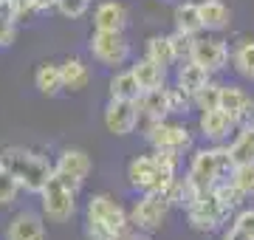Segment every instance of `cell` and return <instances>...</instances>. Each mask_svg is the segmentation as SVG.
<instances>
[{
	"instance_id": "32",
	"label": "cell",
	"mask_w": 254,
	"mask_h": 240,
	"mask_svg": "<svg viewBox=\"0 0 254 240\" xmlns=\"http://www.w3.org/2000/svg\"><path fill=\"white\" fill-rule=\"evenodd\" d=\"M167 40H170V48H173L175 62H187V60H190V48H192V34H184V31L175 28Z\"/></svg>"
},
{
	"instance_id": "11",
	"label": "cell",
	"mask_w": 254,
	"mask_h": 240,
	"mask_svg": "<svg viewBox=\"0 0 254 240\" xmlns=\"http://www.w3.org/2000/svg\"><path fill=\"white\" fill-rule=\"evenodd\" d=\"M138 105L127 99H110L105 108V127L113 136H127L138 127Z\"/></svg>"
},
{
	"instance_id": "36",
	"label": "cell",
	"mask_w": 254,
	"mask_h": 240,
	"mask_svg": "<svg viewBox=\"0 0 254 240\" xmlns=\"http://www.w3.org/2000/svg\"><path fill=\"white\" fill-rule=\"evenodd\" d=\"M14 37H17V23H14L9 14H0V48L11 46Z\"/></svg>"
},
{
	"instance_id": "34",
	"label": "cell",
	"mask_w": 254,
	"mask_h": 240,
	"mask_svg": "<svg viewBox=\"0 0 254 240\" xmlns=\"http://www.w3.org/2000/svg\"><path fill=\"white\" fill-rule=\"evenodd\" d=\"M218 88H220V85H215L212 79H209V82L203 85V88H200V91L195 93V96H192V99H195V108H198V111H209V108H218Z\"/></svg>"
},
{
	"instance_id": "29",
	"label": "cell",
	"mask_w": 254,
	"mask_h": 240,
	"mask_svg": "<svg viewBox=\"0 0 254 240\" xmlns=\"http://www.w3.org/2000/svg\"><path fill=\"white\" fill-rule=\"evenodd\" d=\"M229 181L246 195V198H254V161L252 164H235L232 167V176Z\"/></svg>"
},
{
	"instance_id": "27",
	"label": "cell",
	"mask_w": 254,
	"mask_h": 240,
	"mask_svg": "<svg viewBox=\"0 0 254 240\" xmlns=\"http://www.w3.org/2000/svg\"><path fill=\"white\" fill-rule=\"evenodd\" d=\"M147 60H153L155 65H161L164 71L170 68V65L175 62V57H173V48H170V40L164 37V34H153V37L147 40Z\"/></svg>"
},
{
	"instance_id": "1",
	"label": "cell",
	"mask_w": 254,
	"mask_h": 240,
	"mask_svg": "<svg viewBox=\"0 0 254 240\" xmlns=\"http://www.w3.org/2000/svg\"><path fill=\"white\" fill-rule=\"evenodd\" d=\"M85 235L88 240H136L138 232L127 218L125 206L113 195H91L85 206Z\"/></svg>"
},
{
	"instance_id": "9",
	"label": "cell",
	"mask_w": 254,
	"mask_h": 240,
	"mask_svg": "<svg viewBox=\"0 0 254 240\" xmlns=\"http://www.w3.org/2000/svg\"><path fill=\"white\" fill-rule=\"evenodd\" d=\"M91 54L99 65L119 68L130 60V43L125 31H93L91 34Z\"/></svg>"
},
{
	"instance_id": "37",
	"label": "cell",
	"mask_w": 254,
	"mask_h": 240,
	"mask_svg": "<svg viewBox=\"0 0 254 240\" xmlns=\"http://www.w3.org/2000/svg\"><path fill=\"white\" fill-rule=\"evenodd\" d=\"M31 3H34L37 14H40V11H48V9H54V6H57V0H31Z\"/></svg>"
},
{
	"instance_id": "4",
	"label": "cell",
	"mask_w": 254,
	"mask_h": 240,
	"mask_svg": "<svg viewBox=\"0 0 254 240\" xmlns=\"http://www.w3.org/2000/svg\"><path fill=\"white\" fill-rule=\"evenodd\" d=\"M79 189H82V181L51 170L48 181L43 184V189L37 192L43 198V215L54 223L71 221L73 212H76V195H79Z\"/></svg>"
},
{
	"instance_id": "18",
	"label": "cell",
	"mask_w": 254,
	"mask_h": 240,
	"mask_svg": "<svg viewBox=\"0 0 254 240\" xmlns=\"http://www.w3.org/2000/svg\"><path fill=\"white\" fill-rule=\"evenodd\" d=\"M198 14H200V26L209 28V31H220L232 23V11L223 0H200Z\"/></svg>"
},
{
	"instance_id": "39",
	"label": "cell",
	"mask_w": 254,
	"mask_h": 240,
	"mask_svg": "<svg viewBox=\"0 0 254 240\" xmlns=\"http://www.w3.org/2000/svg\"><path fill=\"white\" fill-rule=\"evenodd\" d=\"M136 240H138V238H136Z\"/></svg>"
},
{
	"instance_id": "24",
	"label": "cell",
	"mask_w": 254,
	"mask_h": 240,
	"mask_svg": "<svg viewBox=\"0 0 254 240\" xmlns=\"http://www.w3.org/2000/svg\"><path fill=\"white\" fill-rule=\"evenodd\" d=\"M173 20H175V28L184 31V34H200L203 26H200V14H198V3H190V0H184L178 3L173 11Z\"/></svg>"
},
{
	"instance_id": "19",
	"label": "cell",
	"mask_w": 254,
	"mask_h": 240,
	"mask_svg": "<svg viewBox=\"0 0 254 240\" xmlns=\"http://www.w3.org/2000/svg\"><path fill=\"white\" fill-rule=\"evenodd\" d=\"M249 102H252V96L243 88H237V85H220L218 88V108L223 113H229L235 119V124H237V119H240V113L246 111Z\"/></svg>"
},
{
	"instance_id": "16",
	"label": "cell",
	"mask_w": 254,
	"mask_h": 240,
	"mask_svg": "<svg viewBox=\"0 0 254 240\" xmlns=\"http://www.w3.org/2000/svg\"><path fill=\"white\" fill-rule=\"evenodd\" d=\"M235 119L229 116V113H223L220 108H209V111H200V121H198V130L203 133V139L209 141H220L226 139L229 133L235 130Z\"/></svg>"
},
{
	"instance_id": "13",
	"label": "cell",
	"mask_w": 254,
	"mask_h": 240,
	"mask_svg": "<svg viewBox=\"0 0 254 240\" xmlns=\"http://www.w3.org/2000/svg\"><path fill=\"white\" fill-rule=\"evenodd\" d=\"M138 119L144 121H158V119H167L170 116V93H167V88L164 85H158V88H150V91H141L138 93Z\"/></svg>"
},
{
	"instance_id": "28",
	"label": "cell",
	"mask_w": 254,
	"mask_h": 240,
	"mask_svg": "<svg viewBox=\"0 0 254 240\" xmlns=\"http://www.w3.org/2000/svg\"><path fill=\"white\" fill-rule=\"evenodd\" d=\"M223 240H254V209H243L237 215Z\"/></svg>"
},
{
	"instance_id": "20",
	"label": "cell",
	"mask_w": 254,
	"mask_h": 240,
	"mask_svg": "<svg viewBox=\"0 0 254 240\" xmlns=\"http://www.w3.org/2000/svg\"><path fill=\"white\" fill-rule=\"evenodd\" d=\"M130 74H133V79L138 82L141 91H150V88L164 85V68H161V65H155L153 60H147V57H141V60L133 62Z\"/></svg>"
},
{
	"instance_id": "33",
	"label": "cell",
	"mask_w": 254,
	"mask_h": 240,
	"mask_svg": "<svg viewBox=\"0 0 254 240\" xmlns=\"http://www.w3.org/2000/svg\"><path fill=\"white\" fill-rule=\"evenodd\" d=\"M6 11H9V17L14 23H26V20H31L37 14L31 0H6Z\"/></svg>"
},
{
	"instance_id": "7",
	"label": "cell",
	"mask_w": 254,
	"mask_h": 240,
	"mask_svg": "<svg viewBox=\"0 0 254 240\" xmlns=\"http://www.w3.org/2000/svg\"><path fill=\"white\" fill-rule=\"evenodd\" d=\"M229 215H232V209H229L226 203L220 201L212 189L198 192V198L187 206V221H190V226L195 232H215V229H220V226L229 221Z\"/></svg>"
},
{
	"instance_id": "31",
	"label": "cell",
	"mask_w": 254,
	"mask_h": 240,
	"mask_svg": "<svg viewBox=\"0 0 254 240\" xmlns=\"http://www.w3.org/2000/svg\"><path fill=\"white\" fill-rule=\"evenodd\" d=\"M20 195V184L11 178V173L0 164V206H11Z\"/></svg>"
},
{
	"instance_id": "25",
	"label": "cell",
	"mask_w": 254,
	"mask_h": 240,
	"mask_svg": "<svg viewBox=\"0 0 254 240\" xmlns=\"http://www.w3.org/2000/svg\"><path fill=\"white\" fill-rule=\"evenodd\" d=\"M229 57H232V62H235L237 74L254 82V40H240V43L229 51Z\"/></svg>"
},
{
	"instance_id": "15",
	"label": "cell",
	"mask_w": 254,
	"mask_h": 240,
	"mask_svg": "<svg viewBox=\"0 0 254 240\" xmlns=\"http://www.w3.org/2000/svg\"><path fill=\"white\" fill-rule=\"evenodd\" d=\"M54 170H57V173H63V176H68V178L85 181V178L91 176L93 161H91V156H88L85 150L68 147V150H63V153H60V158H57Z\"/></svg>"
},
{
	"instance_id": "38",
	"label": "cell",
	"mask_w": 254,
	"mask_h": 240,
	"mask_svg": "<svg viewBox=\"0 0 254 240\" xmlns=\"http://www.w3.org/2000/svg\"><path fill=\"white\" fill-rule=\"evenodd\" d=\"M0 14H9V11H6V0H0Z\"/></svg>"
},
{
	"instance_id": "35",
	"label": "cell",
	"mask_w": 254,
	"mask_h": 240,
	"mask_svg": "<svg viewBox=\"0 0 254 240\" xmlns=\"http://www.w3.org/2000/svg\"><path fill=\"white\" fill-rule=\"evenodd\" d=\"M88 6H91V0H57L54 9H60V14H63V17L76 20V17H82V14L88 11Z\"/></svg>"
},
{
	"instance_id": "8",
	"label": "cell",
	"mask_w": 254,
	"mask_h": 240,
	"mask_svg": "<svg viewBox=\"0 0 254 240\" xmlns=\"http://www.w3.org/2000/svg\"><path fill=\"white\" fill-rule=\"evenodd\" d=\"M144 136L153 144V150H175V153H184V150L192 147V133L181 121H170V119L147 121Z\"/></svg>"
},
{
	"instance_id": "12",
	"label": "cell",
	"mask_w": 254,
	"mask_h": 240,
	"mask_svg": "<svg viewBox=\"0 0 254 240\" xmlns=\"http://www.w3.org/2000/svg\"><path fill=\"white\" fill-rule=\"evenodd\" d=\"M6 240H46V221L43 215L23 209L9 221L6 226Z\"/></svg>"
},
{
	"instance_id": "14",
	"label": "cell",
	"mask_w": 254,
	"mask_h": 240,
	"mask_svg": "<svg viewBox=\"0 0 254 240\" xmlns=\"http://www.w3.org/2000/svg\"><path fill=\"white\" fill-rule=\"evenodd\" d=\"M127 9L119 0H102L93 11V31H125Z\"/></svg>"
},
{
	"instance_id": "6",
	"label": "cell",
	"mask_w": 254,
	"mask_h": 240,
	"mask_svg": "<svg viewBox=\"0 0 254 240\" xmlns=\"http://www.w3.org/2000/svg\"><path fill=\"white\" fill-rule=\"evenodd\" d=\"M167 215H170V201L164 198V192H141L127 218L138 235H155L167 223Z\"/></svg>"
},
{
	"instance_id": "21",
	"label": "cell",
	"mask_w": 254,
	"mask_h": 240,
	"mask_svg": "<svg viewBox=\"0 0 254 240\" xmlns=\"http://www.w3.org/2000/svg\"><path fill=\"white\" fill-rule=\"evenodd\" d=\"M34 85L43 96H57L63 91V76H60V65L54 62H40L34 71Z\"/></svg>"
},
{
	"instance_id": "3",
	"label": "cell",
	"mask_w": 254,
	"mask_h": 240,
	"mask_svg": "<svg viewBox=\"0 0 254 240\" xmlns=\"http://www.w3.org/2000/svg\"><path fill=\"white\" fill-rule=\"evenodd\" d=\"M0 164L11 173V178L20 184V189H28L34 195L43 189V184L48 181L51 170H54V164H48V158L26 147H3L0 150Z\"/></svg>"
},
{
	"instance_id": "26",
	"label": "cell",
	"mask_w": 254,
	"mask_h": 240,
	"mask_svg": "<svg viewBox=\"0 0 254 240\" xmlns=\"http://www.w3.org/2000/svg\"><path fill=\"white\" fill-rule=\"evenodd\" d=\"M141 88L138 82L133 79L130 71H119L113 79H110V99H127V102H136Z\"/></svg>"
},
{
	"instance_id": "5",
	"label": "cell",
	"mask_w": 254,
	"mask_h": 240,
	"mask_svg": "<svg viewBox=\"0 0 254 240\" xmlns=\"http://www.w3.org/2000/svg\"><path fill=\"white\" fill-rule=\"evenodd\" d=\"M232 167H235V161L229 158L226 147H203V150H198V153L192 156L190 170H187V178L203 192V189L218 186L220 181H229Z\"/></svg>"
},
{
	"instance_id": "23",
	"label": "cell",
	"mask_w": 254,
	"mask_h": 240,
	"mask_svg": "<svg viewBox=\"0 0 254 240\" xmlns=\"http://www.w3.org/2000/svg\"><path fill=\"white\" fill-rule=\"evenodd\" d=\"M226 150H229V158H232L235 164H252L254 161V124L240 127L237 139L232 141Z\"/></svg>"
},
{
	"instance_id": "22",
	"label": "cell",
	"mask_w": 254,
	"mask_h": 240,
	"mask_svg": "<svg viewBox=\"0 0 254 240\" xmlns=\"http://www.w3.org/2000/svg\"><path fill=\"white\" fill-rule=\"evenodd\" d=\"M209 76H212V74H209L206 68H200V65H195L192 60H187V62H181V68H178V82H175V85L195 96V93L209 82Z\"/></svg>"
},
{
	"instance_id": "10",
	"label": "cell",
	"mask_w": 254,
	"mask_h": 240,
	"mask_svg": "<svg viewBox=\"0 0 254 240\" xmlns=\"http://www.w3.org/2000/svg\"><path fill=\"white\" fill-rule=\"evenodd\" d=\"M190 60L200 68H206L209 74L223 71L229 62V46L218 37H192V48H190Z\"/></svg>"
},
{
	"instance_id": "17",
	"label": "cell",
	"mask_w": 254,
	"mask_h": 240,
	"mask_svg": "<svg viewBox=\"0 0 254 240\" xmlns=\"http://www.w3.org/2000/svg\"><path fill=\"white\" fill-rule=\"evenodd\" d=\"M60 76H63V91H85L88 82H91V68L76 60V57H68L63 65H60Z\"/></svg>"
},
{
	"instance_id": "30",
	"label": "cell",
	"mask_w": 254,
	"mask_h": 240,
	"mask_svg": "<svg viewBox=\"0 0 254 240\" xmlns=\"http://www.w3.org/2000/svg\"><path fill=\"white\" fill-rule=\"evenodd\" d=\"M212 192L218 195V198H220L223 203H226L232 212H235V209H240V206H243V201H246V195L240 192V189H237V186L232 184V181H220L218 186H212Z\"/></svg>"
},
{
	"instance_id": "2",
	"label": "cell",
	"mask_w": 254,
	"mask_h": 240,
	"mask_svg": "<svg viewBox=\"0 0 254 240\" xmlns=\"http://www.w3.org/2000/svg\"><path fill=\"white\" fill-rule=\"evenodd\" d=\"M178 156L175 150H153L150 156H138L127 164V181L138 192H164L167 184L178 173Z\"/></svg>"
}]
</instances>
